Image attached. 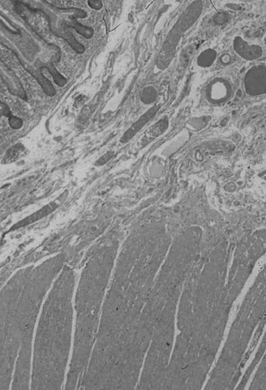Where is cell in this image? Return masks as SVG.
Returning a JSON list of instances; mask_svg holds the SVG:
<instances>
[{
  "mask_svg": "<svg viewBox=\"0 0 266 390\" xmlns=\"http://www.w3.org/2000/svg\"><path fill=\"white\" fill-rule=\"evenodd\" d=\"M171 242L164 230L147 229L129 236L121 247L81 390H103L125 337L139 320Z\"/></svg>",
  "mask_w": 266,
  "mask_h": 390,
  "instance_id": "6da1fadb",
  "label": "cell"
},
{
  "mask_svg": "<svg viewBox=\"0 0 266 390\" xmlns=\"http://www.w3.org/2000/svg\"><path fill=\"white\" fill-rule=\"evenodd\" d=\"M202 240L203 232L196 226L183 230L173 240L139 320L125 337L103 390H136L160 316L169 300L182 290L189 271L200 258Z\"/></svg>",
  "mask_w": 266,
  "mask_h": 390,
  "instance_id": "7a4b0ae2",
  "label": "cell"
},
{
  "mask_svg": "<svg viewBox=\"0 0 266 390\" xmlns=\"http://www.w3.org/2000/svg\"><path fill=\"white\" fill-rule=\"evenodd\" d=\"M76 273L65 264L42 305L33 347L31 389L62 390L72 347Z\"/></svg>",
  "mask_w": 266,
  "mask_h": 390,
  "instance_id": "3957f363",
  "label": "cell"
},
{
  "mask_svg": "<svg viewBox=\"0 0 266 390\" xmlns=\"http://www.w3.org/2000/svg\"><path fill=\"white\" fill-rule=\"evenodd\" d=\"M120 244L117 240L97 248L82 272L75 298L76 327L65 390H81L89 366Z\"/></svg>",
  "mask_w": 266,
  "mask_h": 390,
  "instance_id": "277c9868",
  "label": "cell"
},
{
  "mask_svg": "<svg viewBox=\"0 0 266 390\" xmlns=\"http://www.w3.org/2000/svg\"><path fill=\"white\" fill-rule=\"evenodd\" d=\"M266 323V264L246 295L205 390H235Z\"/></svg>",
  "mask_w": 266,
  "mask_h": 390,
  "instance_id": "5b68a950",
  "label": "cell"
},
{
  "mask_svg": "<svg viewBox=\"0 0 266 390\" xmlns=\"http://www.w3.org/2000/svg\"><path fill=\"white\" fill-rule=\"evenodd\" d=\"M66 255L51 256L34 267L19 297L12 329L11 356L23 368L32 365L35 325L48 290L65 265Z\"/></svg>",
  "mask_w": 266,
  "mask_h": 390,
  "instance_id": "8992f818",
  "label": "cell"
},
{
  "mask_svg": "<svg viewBox=\"0 0 266 390\" xmlns=\"http://www.w3.org/2000/svg\"><path fill=\"white\" fill-rule=\"evenodd\" d=\"M181 292L165 305L146 353L136 390H162L174 348L177 308Z\"/></svg>",
  "mask_w": 266,
  "mask_h": 390,
  "instance_id": "52a82bcc",
  "label": "cell"
},
{
  "mask_svg": "<svg viewBox=\"0 0 266 390\" xmlns=\"http://www.w3.org/2000/svg\"><path fill=\"white\" fill-rule=\"evenodd\" d=\"M203 261L204 259L201 260V257L198 259L184 282L177 308L178 334L162 390H184L186 381L191 343L192 306L196 283L203 268Z\"/></svg>",
  "mask_w": 266,
  "mask_h": 390,
  "instance_id": "ba28073f",
  "label": "cell"
},
{
  "mask_svg": "<svg viewBox=\"0 0 266 390\" xmlns=\"http://www.w3.org/2000/svg\"><path fill=\"white\" fill-rule=\"evenodd\" d=\"M35 265L19 269L1 290V375L0 390H9L15 365L10 361V348L15 315L19 297Z\"/></svg>",
  "mask_w": 266,
  "mask_h": 390,
  "instance_id": "9c48e42d",
  "label": "cell"
},
{
  "mask_svg": "<svg viewBox=\"0 0 266 390\" xmlns=\"http://www.w3.org/2000/svg\"><path fill=\"white\" fill-rule=\"evenodd\" d=\"M246 92L250 95H261L266 93V69L255 66L246 75L244 81Z\"/></svg>",
  "mask_w": 266,
  "mask_h": 390,
  "instance_id": "30bf717a",
  "label": "cell"
},
{
  "mask_svg": "<svg viewBox=\"0 0 266 390\" xmlns=\"http://www.w3.org/2000/svg\"><path fill=\"white\" fill-rule=\"evenodd\" d=\"M266 350V330L262 339L261 343L259 345V348L257 349L256 354H255L252 362L248 367L247 369H246L244 374L241 376V380L239 381L238 385L236 387L235 390H244L246 386L247 385L248 382L249 381L251 376L253 372L256 370V367L259 365V363L261 361L262 357L264 355Z\"/></svg>",
  "mask_w": 266,
  "mask_h": 390,
  "instance_id": "8fae6325",
  "label": "cell"
},
{
  "mask_svg": "<svg viewBox=\"0 0 266 390\" xmlns=\"http://www.w3.org/2000/svg\"><path fill=\"white\" fill-rule=\"evenodd\" d=\"M67 195V192H64V193L61 195V197L57 199L55 201H53V202L49 204L48 205L45 206L42 209L39 210V211H37L35 214H33L31 216L25 218V219H23L21 222H19L18 224H16V226H14L15 228L17 229L19 228V227H22V226L31 224V223H34L35 221L41 219V218L46 217V215L51 214L52 212H53V211L58 208L59 206H61V203L63 202L64 200L66 199Z\"/></svg>",
  "mask_w": 266,
  "mask_h": 390,
  "instance_id": "7c38bea8",
  "label": "cell"
},
{
  "mask_svg": "<svg viewBox=\"0 0 266 390\" xmlns=\"http://www.w3.org/2000/svg\"><path fill=\"white\" fill-rule=\"evenodd\" d=\"M158 109H159L158 106H154V107L149 109L145 114H143L141 118H139L138 121H136V122L127 130V131L124 133L123 136H122V138H121V143L125 144V143L129 142L133 136H136V133H137L140 130L143 129V127H144L147 123L149 122V121L155 117V114L158 112Z\"/></svg>",
  "mask_w": 266,
  "mask_h": 390,
  "instance_id": "4fadbf2b",
  "label": "cell"
},
{
  "mask_svg": "<svg viewBox=\"0 0 266 390\" xmlns=\"http://www.w3.org/2000/svg\"><path fill=\"white\" fill-rule=\"evenodd\" d=\"M168 119L166 117L162 118L158 122L155 123V125H152L144 133L143 138L139 141V148H143V147L149 144L153 140H155L157 137L161 136L162 133H164L166 131V130L168 128Z\"/></svg>",
  "mask_w": 266,
  "mask_h": 390,
  "instance_id": "5bb4252c",
  "label": "cell"
},
{
  "mask_svg": "<svg viewBox=\"0 0 266 390\" xmlns=\"http://www.w3.org/2000/svg\"><path fill=\"white\" fill-rule=\"evenodd\" d=\"M234 47L239 55L247 60L256 59L262 53L261 49L258 46L248 44L240 37H237L234 39Z\"/></svg>",
  "mask_w": 266,
  "mask_h": 390,
  "instance_id": "9a60e30c",
  "label": "cell"
},
{
  "mask_svg": "<svg viewBox=\"0 0 266 390\" xmlns=\"http://www.w3.org/2000/svg\"><path fill=\"white\" fill-rule=\"evenodd\" d=\"M249 390H266V350L256 367V373L252 376Z\"/></svg>",
  "mask_w": 266,
  "mask_h": 390,
  "instance_id": "2e32d148",
  "label": "cell"
},
{
  "mask_svg": "<svg viewBox=\"0 0 266 390\" xmlns=\"http://www.w3.org/2000/svg\"><path fill=\"white\" fill-rule=\"evenodd\" d=\"M230 87L228 83L223 80H217L212 82L208 87V94L212 100H225L230 93Z\"/></svg>",
  "mask_w": 266,
  "mask_h": 390,
  "instance_id": "e0dca14e",
  "label": "cell"
},
{
  "mask_svg": "<svg viewBox=\"0 0 266 390\" xmlns=\"http://www.w3.org/2000/svg\"><path fill=\"white\" fill-rule=\"evenodd\" d=\"M26 149L21 144H18L13 146L8 150L7 152L4 156L3 162L5 163H11L16 162L18 159L22 157L25 154Z\"/></svg>",
  "mask_w": 266,
  "mask_h": 390,
  "instance_id": "ac0fdd59",
  "label": "cell"
},
{
  "mask_svg": "<svg viewBox=\"0 0 266 390\" xmlns=\"http://www.w3.org/2000/svg\"><path fill=\"white\" fill-rule=\"evenodd\" d=\"M217 53L213 49H207L202 52L198 57V65L201 67H209L216 60Z\"/></svg>",
  "mask_w": 266,
  "mask_h": 390,
  "instance_id": "d6986e66",
  "label": "cell"
},
{
  "mask_svg": "<svg viewBox=\"0 0 266 390\" xmlns=\"http://www.w3.org/2000/svg\"><path fill=\"white\" fill-rule=\"evenodd\" d=\"M157 99V92L152 87L144 88L142 92L141 99L144 103L151 104Z\"/></svg>",
  "mask_w": 266,
  "mask_h": 390,
  "instance_id": "ffe728a7",
  "label": "cell"
},
{
  "mask_svg": "<svg viewBox=\"0 0 266 390\" xmlns=\"http://www.w3.org/2000/svg\"><path fill=\"white\" fill-rule=\"evenodd\" d=\"M84 5L85 7L88 8L91 10L98 12L103 9L104 3L102 0H85Z\"/></svg>",
  "mask_w": 266,
  "mask_h": 390,
  "instance_id": "44dd1931",
  "label": "cell"
},
{
  "mask_svg": "<svg viewBox=\"0 0 266 390\" xmlns=\"http://www.w3.org/2000/svg\"><path fill=\"white\" fill-rule=\"evenodd\" d=\"M9 125H10V126L12 127L13 129H19V128H21L23 125V121H21V119L17 118V117H15V116H9Z\"/></svg>",
  "mask_w": 266,
  "mask_h": 390,
  "instance_id": "7402d4cb",
  "label": "cell"
},
{
  "mask_svg": "<svg viewBox=\"0 0 266 390\" xmlns=\"http://www.w3.org/2000/svg\"><path fill=\"white\" fill-rule=\"evenodd\" d=\"M227 20H228V16H227V13H225V12L218 13V14L215 16V19H214L215 24H218V25H222V24H225V23L227 22Z\"/></svg>",
  "mask_w": 266,
  "mask_h": 390,
  "instance_id": "603a6c76",
  "label": "cell"
},
{
  "mask_svg": "<svg viewBox=\"0 0 266 390\" xmlns=\"http://www.w3.org/2000/svg\"><path fill=\"white\" fill-rule=\"evenodd\" d=\"M113 155H114L113 152H106L102 157L100 158V159L97 161L96 164L95 165H96L97 166H103V165L106 164V162L110 160V159L113 157Z\"/></svg>",
  "mask_w": 266,
  "mask_h": 390,
  "instance_id": "cb8c5ba5",
  "label": "cell"
},
{
  "mask_svg": "<svg viewBox=\"0 0 266 390\" xmlns=\"http://www.w3.org/2000/svg\"><path fill=\"white\" fill-rule=\"evenodd\" d=\"M77 31L79 35H81V36H82L83 38L84 37V38H86V39L91 38V37L93 35V31L90 29V28H86V27L78 28Z\"/></svg>",
  "mask_w": 266,
  "mask_h": 390,
  "instance_id": "d4e9b609",
  "label": "cell"
},
{
  "mask_svg": "<svg viewBox=\"0 0 266 390\" xmlns=\"http://www.w3.org/2000/svg\"><path fill=\"white\" fill-rule=\"evenodd\" d=\"M1 114H2V115L5 116V117H9L11 115L10 110L3 103H1Z\"/></svg>",
  "mask_w": 266,
  "mask_h": 390,
  "instance_id": "484cf974",
  "label": "cell"
},
{
  "mask_svg": "<svg viewBox=\"0 0 266 390\" xmlns=\"http://www.w3.org/2000/svg\"><path fill=\"white\" fill-rule=\"evenodd\" d=\"M84 99H85V98H84V97H83V96H81V97H79V98H77V99H76V105H78V106H81V105H82V104H84V102H85V101H84Z\"/></svg>",
  "mask_w": 266,
  "mask_h": 390,
  "instance_id": "4316f807",
  "label": "cell"
}]
</instances>
